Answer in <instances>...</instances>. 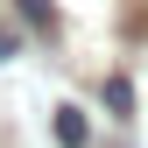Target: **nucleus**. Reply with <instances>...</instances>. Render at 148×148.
<instances>
[{
	"instance_id": "nucleus-1",
	"label": "nucleus",
	"mask_w": 148,
	"mask_h": 148,
	"mask_svg": "<svg viewBox=\"0 0 148 148\" xmlns=\"http://www.w3.org/2000/svg\"><path fill=\"white\" fill-rule=\"evenodd\" d=\"M57 141H64V148H85V141H92V120L78 113V106H57Z\"/></svg>"
},
{
	"instance_id": "nucleus-2",
	"label": "nucleus",
	"mask_w": 148,
	"mask_h": 148,
	"mask_svg": "<svg viewBox=\"0 0 148 148\" xmlns=\"http://www.w3.org/2000/svg\"><path fill=\"white\" fill-rule=\"evenodd\" d=\"M106 106H113L120 120H134V85H127V78H106Z\"/></svg>"
},
{
	"instance_id": "nucleus-3",
	"label": "nucleus",
	"mask_w": 148,
	"mask_h": 148,
	"mask_svg": "<svg viewBox=\"0 0 148 148\" xmlns=\"http://www.w3.org/2000/svg\"><path fill=\"white\" fill-rule=\"evenodd\" d=\"M21 7H28V21H35V28H57V14H49V0H21Z\"/></svg>"
},
{
	"instance_id": "nucleus-4",
	"label": "nucleus",
	"mask_w": 148,
	"mask_h": 148,
	"mask_svg": "<svg viewBox=\"0 0 148 148\" xmlns=\"http://www.w3.org/2000/svg\"><path fill=\"white\" fill-rule=\"evenodd\" d=\"M14 42H21V35H14V28H0V64L14 57Z\"/></svg>"
}]
</instances>
